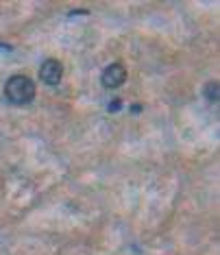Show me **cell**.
<instances>
[{
	"instance_id": "1",
	"label": "cell",
	"mask_w": 220,
	"mask_h": 255,
	"mask_svg": "<svg viewBox=\"0 0 220 255\" xmlns=\"http://www.w3.org/2000/svg\"><path fill=\"white\" fill-rule=\"evenodd\" d=\"M4 98L11 105H28L35 98V83L24 74H13L4 83Z\"/></svg>"
},
{
	"instance_id": "2",
	"label": "cell",
	"mask_w": 220,
	"mask_h": 255,
	"mask_svg": "<svg viewBox=\"0 0 220 255\" xmlns=\"http://www.w3.org/2000/svg\"><path fill=\"white\" fill-rule=\"evenodd\" d=\"M101 81H103V85H105L107 90H118L120 85H124V81H126V68L122 66V63H109V66L103 70L101 74Z\"/></svg>"
},
{
	"instance_id": "3",
	"label": "cell",
	"mask_w": 220,
	"mask_h": 255,
	"mask_svg": "<svg viewBox=\"0 0 220 255\" xmlns=\"http://www.w3.org/2000/svg\"><path fill=\"white\" fill-rule=\"evenodd\" d=\"M61 77H63V66L57 59H46L42 63V68H39V79L48 88H57L61 83Z\"/></svg>"
},
{
	"instance_id": "4",
	"label": "cell",
	"mask_w": 220,
	"mask_h": 255,
	"mask_svg": "<svg viewBox=\"0 0 220 255\" xmlns=\"http://www.w3.org/2000/svg\"><path fill=\"white\" fill-rule=\"evenodd\" d=\"M205 98L210 103H218V98H220V85H218V81H210V83L205 85Z\"/></svg>"
},
{
	"instance_id": "5",
	"label": "cell",
	"mask_w": 220,
	"mask_h": 255,
	"mask_svg": "<svg viewBox=\"0 0 220 255\" xmlns=\"http://www.w3.org/2000/svg\"><path fill=\"white\" fill-rule=\"evenodd\" d=\"M120 107H122V101H120V98H115V101H111V103H109V112H118V109Z\"/></svg>"
}]
</instances>
